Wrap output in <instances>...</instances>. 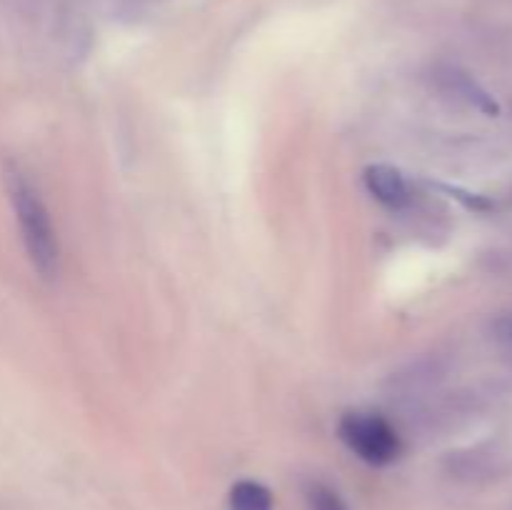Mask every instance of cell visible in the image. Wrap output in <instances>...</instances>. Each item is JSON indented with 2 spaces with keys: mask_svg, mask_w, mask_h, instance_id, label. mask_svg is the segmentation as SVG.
I'll list each match as a JSON object with an SVG mask.
<instances>
[{
  "mask_svg": "<svg viewBox=\"0 0 512 510\" xmlns=\"http://www.w3.org/2000/svg\"><path fill=\"white\" fill-rule=\"evenodd\" d=\"M493 335L500 340V343L512 345V310H508V313H500L498 318L493 320Z\"/></svg>",
  "mask_w": 512,
  "mask_h": 510,
  "instance_id": "ba28073f",
  "label": "cell"
},
{
  "mask_svg": "<svg viewBox=\"0 0 512 510\" xmlns=\"http://www.w3.org/2000/svg\"><path fill=\"white\" fill-rule=\"evenodd\" d=\"M3 183L5 190H8V200L13 205L20 238H23L30 263L38 270L40 278L53 280L60 268V245L53 220H50V213L45 208L43 198H40L38 188L28 178V173L13 160L3 165Z\"/></svg>",
  "mask_w": 512,
  "mask_h": 510,
  "instance_id": "6da1fadb",
  "label": "cell"
},
{
  "mask_svg": "<svg viewBox=\"0 0 512 510\" xmlns=\"http://www.w3.org/2000/svg\"><path fill=\"white\" fill-rule=\"evenodd\" d=\"M340 440L365 460L368 465L383 468V465L395 463L403 453V440H400L398 430L378 413H345L338 425Z\"/></svg>",
  "mask_w": 512,
  "mask_h": 510,
  "instance_id": "7a4b0ae2",
  "label": "cell"
},
{
  "mask_svg": "<svg viewBox=\"0 0 512 510\" xmlns=\"http://www.w3.org/2000/svg\"><path fill=\"white\" fill-rule=\"evenodd\" d=\"M305 500H308L310 510H348V505L340 498L338 490L320 483V480L308 483V488H305Z\"/></svg>",
  "mask_w": 512,
  "mask_h": 510,
  "instance_id": "52a82bcc",
  "label": "cell"
},
{
  "mask_svg": "<svg viewBox=\"0 0 512 510\" xmlns=\"http://www.w3.org/2000/svg\"><path fill=\"white\" fill-rule=\"evenodd\" d=\"M230 510H275L273 493L258 480H238L228 495Z\"/></svg>",
  "mask_w": 512,
  "mask_h": 510,
  "instance_id": "8992f818",
  "label": "cell"
},
{
  "mask_svg": "<svg viewBox=\"0 0 512 510\" xmlns=\"http://www.w3.org/2000/svg\"><path fill=\"white\" fill-rule=\"evenodd\" d=\"M363 180L368 193L388 210H403L408 208L410 200H413V190H410L408 178H405L395 165H368V168L363 170Z\"/></svg>",
  "mask_w": 512,
  "mask_h": 510,
  "instance_id": "277c9868",
  "label": "cell"
},
{
  "mask_svg": "<svg viewBox=\"0 0 512 510\" xmlns=\"http://www.w3.org/2000/svg\"><path fill=\"white\" fill-rule=\"evenodd\" d=\"M500 470H503L500 460L493 453H483V450H468V453H458L453 458V473L463 480L498 478Z\"/></svg>",
  "mask_w": 512,
  "mask_h": 510,
  "instance_id": "5b68a950",
  "label": "cell"
},
{
  "mask_svg": "<svg viewBox=\"0 0 512 510\" xmlns=\"http://www.w3.org/2000/svg\"><path fill=\"white\" fill-rule=\"evenodd\" d=\"M435 83L450 98L460 100V103L478 110V113L490 115V118L500 115V103L495 100V95L488 88H483L468 70L458 68V65H440L435 70Z\"/></svg>",
  "mask_w": 512,
  "mask_h": 510,
  "instance_id": "3957f363",
  "label": "cell"
}]
</instances>
